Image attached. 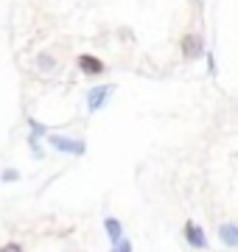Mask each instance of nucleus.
Segmentation results:
<instances>
[{
  "label": "nucleus",
  "instance_id": "obj_1",
  "mask_svg": "<svg viewBox=\"0 0 238 252\" xmlns=\"http://www.w3.org/2000/svg\"><path fill=\"white\" fill-rule=\"evenodd\" d=\"M112 93H115V84H104V87H92L90 93H87V109L90 112H98L104 104H107V98H110Z\"/></svg>",
  "mask_w": 238,
  "mask_h": 252
},
{
  "label": "nucleus",
  "instance_id": "obj_2",
  "mask_svg": "<svg viewBox=\"0 0 238 252\" xmlns=\"http://www.w3.org/2000/svg\"><path fill=\"white\" fill-rule=\"evenodd\" d=\"M76 64H79V70H82L84 76H101V73L107 70V64L92 54H82L79 59H76Z\"/></svg>",
  "mask_w": 238,
  "mask_h": 252
},
{
  "label": "nucleus",
  "instance_id": "obj_3",
  "mask_svg": "<svg viewBox=\"0 0 238 252\" xmlns=\"http://www.w3.org/2000/svg\"><path fill=\"white\" fill-rule=\"evenodd\" d=\"M202 54H205V39L199 34L182 36V56L185 59H199Z\"/></svg>",
  "mask_w": 238,
  "mask_h": 252
},
{
  "label": "nucleus",
  "instance_id": "obj_4",
  "mask_svg": "<svg viewBox=\"0 0 238 252\" xmlns=\"http://www.w3.org/2000/svg\"><path fill=\"white\" fill-rule=\"evenodd\" d=\"M185 241L191 244L193 250H205L208 247V238H205V230H202L196 221H185Z\"/></svg>",
  "mask_w": 238,
  "mask_h": 252
},
{
  "label": "nucleus",
  "instance_id": "obj_5",
  "mask_svg": "<svg viewBox=\"0 0 238 252\" xmlns=\"http://www.w3.org/2000/svg\"><path fill=\"white\" fill-rule=\"evenodd\" d=\"M54 149L59 152H70V154H84V143L82 140H70V137H62V135H51L48 137Z\"/></svg>",
  "mask_w": 238,
  "mask_h": 252
},
{
  "label": "nucleus",
  "instance_id": "obj_6",
  "mask_svg": "<svg viewBox=\"0 0 238 252\" xmlns=\"http://www.w3.org/2000/svg\"><path fill=\"white\" fill-rule=\"evenodd\" d=\"M219 235H221V241L227 244V247H238V224H221L219 227Z\"/></svg>",
  "mask_w": 238,
  "mask_h": 252
},
{
  "label": "nucleus",
  "instance_id": "obj_7",
  "mask_svg": "<svg viewBox=\"0 0 238 252\" xmlns=\"http://www.w3.org/2000/svg\"><path fill=\"white\" fill-rule=\"evenodd\" d=\"M104 227H107V233H110L112 244L123 238V230H120V221H118V219H107V221H104Z\"/></svg>",
  "mask_w": 238,
  "mask_h": 252
},
{
  "label": "nucleus",
  "instance_id": "obj_8",
  "mask_svg": "<svg viewBox=\"0 0 238 252\" xmlns=\"http://www.w3.org/2000/svg\"><path fill=\"white\" fill-rule=\"evenodd\" d=\"M39 70H51V67H54V62H51V56H48V54H42V56H39Z\"/></svg>",
  "mask_w": 238,
  "mask_h": 252
},
{
  "label": "nucleus",
  "instance_id": "obj_9",
  "mask_svg": "<svg viewBox=\"0 0 238 252\" xmlns=\"http://www.w3.org/2000/svg\"><path fill=\"white\" fill-rule=\"evenodd\" d=\"M17 180H20L17 171H6V174H3V182H17Z\"/></svg>",
  "mask_w": 238,
  "mask_h": 252
},
{
  "label": "nucleus",
  "instance_id": "obj_10",
  "mask_svg": "<svg viewBox=\"0 0 238 252\" xmlns=\"http://www.w3.org/2000/svg\"><path fill=\"white\" fill-rule=\"evenodd\" d=\"M3 250H6V252H20V250H23V244H6Z\"/></svg>",
  "mask_w": 238,
  "mask_h": 252
}]
</instances>
